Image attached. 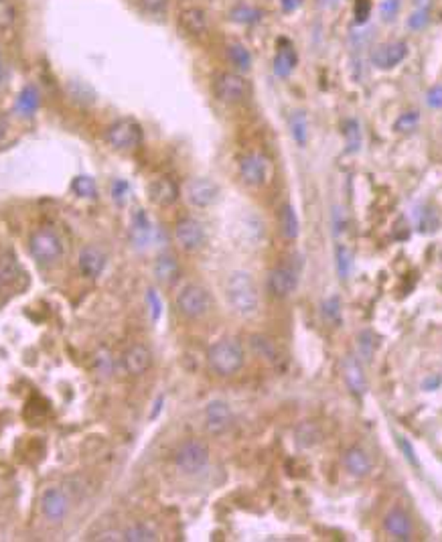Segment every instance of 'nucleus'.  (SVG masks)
Returning <instances> with one entry per match:
<instances>
[{
  "instance_id": "obj_12",
  "label": "nucleus",
  "mask_w": 442,
  "mask_h": 542,
  "mask_svg": "<svg viewBox=\"0 0 442 542\" xmlns=\"http://www.w3.org/2000/svg\"><path fill=\"white\" fill-rule=\"evenodd\" d=\"M384 530L387 536H392L394 541L408 542L414 538V522L412 516L406 512L404 508L394 506L389 508L384 516Z\"/></svg>"
},
{
  "instance_id": "obj_19",
  "label": "nucleus",
  "mask_w": 442,
  "mask_h": 542,
  "mask_svg": "<svg viewBox=\"0 0 442 542\" xmlns=\"http://www.w3.org/2000/svg\"><path fill=\"white\" fill-rule=\"evenodd\" d=\"M343 465L347 473L355 479H363L373 471V461L361 447H349L343 455Z\"/></svg>"
},
{
  "instance_id": "obj_8",
  "label": "nucleus",
  "mask_w": 442,
  "mask_h": 542,
  "mask_svg": "<svg viewBox=\"0 0 442 542\" xmlns=\"http://www.w3.org/2000/svg\"><path fill=\"white\" fill-rule=\"evenodd\" d=\"M106 141L116 151H134L143 143V129L138 122L124 118L114 122L108 132H106Z\"/></svg>"
},
{
  "instance_id": "obj_3",
  "label": "nucleus",
  "mask_w": 442,
  "mask_h": 542,
  "mask_svg": "<svg viewBox=\"0 0 442 542\" xmlns=\"http://www.w3.org/2000/svg\"><path fill=\"white\" fill-rule=\"evenodd\" d=\"M31 256L41 264H55L61 256L65 254V244L63 238L55 228L43 226L37 232H33L29 240Z\"/></svg>"
},
{
  "instance_id": "obj_26",
  "label": "nucleus",
  "mask_w": 442,
  "mask_h": 542,
  "mask_svg": "<svg viewBox=\"0 0 442 542\" xmlns=\"http://www.w3.org/2000/svg\"><path fill=\"white\" fill-rule=\"evenodd\" d=\"M21 276V266L16 262V256L13 254H0V293H4L9 286L16 283V278Z\"/></svg>"
},
{
  "instance_id": "obj_35",
  "label": "nucleus",
  "mask_w": 442,
  "mask_h": 542,
  "mask_svg": "<svg viewBox=\"0 0 442 542\" xmlns=\"http://www.w3.org/2000/svg\"><path fill=\"white\" fill-rule=\"evenodd\" d=\"M375 347H377V340H375V335L371 333L370 329H365V331H361L357 335V349H359V357L363 362H371L373 359Z\"/></svg>"
},
{
  "instance_id": "obj_39",
  "label": "nucleus",
  "mask_w": 442,
  "mask_h": 542,
  "mask_svg": "<svg viewBox=\"0 0 442 542\" xmlns=\"http://www.w3.org/2000/svg\"><path fill=\"white\" fill-rule=\"evenodd\" d=\"M428 23V9L426 6H420V9H416L410 18H408V29L412 31H420L426 27Z\"/></svg>"
},
{
  "instance_id": "obj_49",
  "label": "nucleus",
  "mask_w": 442,
  "mask_h": 542,
  "mask_svg": "<svg viewBox=\"0 0 442 542\" xmlns=\"http://www.w3.org/2000/svg\"><path fill=\"white\" fill-rule=\"evenodd\" d=\"M280 4H282V9H284L286 13H292V11H297L300 4H302V0H280Z\"/></svg>"
},
{
  "instance_id": "obj_24",
  "label": "nucleus",
  "mask_w": 442,
  "mask_h": 542,
  "mask_svg": "<svg viewBox=\"0 0 442 542\" xmlns=\"http://www.w3.org/2000/svg\"><path fill=\"white\" fill-rule=\"evenodd\" d=\"M278 224H280V232H282V236H284L286 240H297L300 236V219L299 214H297V210L290 205V203H286L280 207V214H278Z\"/></svg>"
},
{
  "instance_id": "obj_31",
  "label": "nucleus",
  "mask_w": 442,
  "mask_h": 542,
  "mask_svg": "<svg viewBox=\"0 0 442 542\" xmlns=\"http://www.w3.org/2000/svg\"><path fill=\"white\" fill-rule=\"evenodd\" d=\"M70 189H72V193L75 197H82V200H94V197H98V185H96V181H94L89 175H77V177H73Z\"/></svg>"
},
{
  "instance_id": "obj_43",
  "label": "nucleus",
  "mask_w": 442,
  "mask_h": 542,
  "mask_svg": "<svg viewBox=\"0 0 442 542\" xmlns=\"http://www.w3.org/2000/svg\"><path fill=\"white\" fill-rule=\"evenodd\" d=\"M426 104L432 110H442V84L432 86L426 92Z\"/></svg>"
},
{
  "instance_id": "obj_29",
  "label": "nucleus",
  "mask_w": 442,
  "mask_h": 542,
  "mask_svg": "<svg viewBox=\"0 0 442 542\" xmlns=\"http://www.w3.org/2000/svg\"><path fill=\"white\" fill-rule=\"evenodd\" d=\"M39 102H41V96H39V90L35 86H27L21 94H18V100H16V110L23 116H31L37 112L39 108Z\"/></svg>"
},
{
  "instance_id": "obj_2",
  "label": "nucleus",
  "mask_w": 442,
  "mask_h": 542,
  "mask_svg": "<svg viewBox=\"0 0 442 542\" xmlns=\"http://www.w3.org/2000/svg\"><path fill=\"white\" fill-rule=\"evenodd\" d=\"M207 364H209L211 372H215L221 378H228V376L238 374L243 368V364H245L243 345L236 337H223V340L215 342L209 347Z\"/></svg>"
},
{
  "instance_id": "obj_5",
  "label": "nucleus",
  "mask_w": 442,
  "mask_h": 542,
  "mask_svg": "<svg viewBox=\"0 0 442 542\" xmlns=\"http://www.w3.org/2000/svg\"><path fill=\"white\" fill-rule=\"evenodd\" d=\"M214 94L221 104H242L250 98L252 86L242 73L221 72L215 75Z\"/></svg>"
},
{
  "instance_id": "obj_51",
  "label": "nucleus",
  "mask_w": 442,
  "mask_h": 542,
  "mask_svg": "<svg viewBox=\"0 0 442 542\" xmlns=\"http://www.w3.org/2000/svg\"><path fill=\"white\" fill-rule=\"evenodd\" d=\"M319 4H321L323 9H333V6L339 4V0H319Z\"/></svg>"
},
{
  "instance_id": "obj_16",
  "label": "nucleus",
  "mask_w": 442,
  "mask_h": 542,
  "mask_svg": "<svg viewBox=\"0 0 442 542\" xmlns=\"http://www.w3.org/2000/svg\"><path fill=\"white\" fill-rule=\"evenodd\" d=\"M122 368L128 372L130 376H143L153 368V352L143 343L130 345L122 354Z\"/></svg>"
},
{
  "instance_id": "obj_23",
  "label": "nucleus",
  "mask_w": 442,
  "mask_h": 542,
  "mask_svg": "<svg viewBox=\"0 0 442 542\" xmlns=\"http://www.w3.org/2000/svg\"><path fill=\"white\" fill-rule=\"evenodd\" d=\"M297 63H299V55H297L294 47L284 41V43L280 45V49L276 51V58H274V73H276L278 77H288L290 73L294 72Z\"/></svg>"
},
{
  "instance_id": "obj_40",
  "label": "nucleus",
  "mask_w": 442,
  "mask_h": 542,
  "mask_svg": "<svg viewBox=\"0 0 442 542\" xmlns=\"http://www.w3.org/2000/svg\"><path fill=\"white\" fill-rule=\"evenodd\" d=\"M252 345H254V349H256L260 356L268 357V359H272V357L276 356V349H274L270 340H266V337H262V335L252 337Z\"/></svg>"
},
{
  "instance_id": "obj_6",
  "label": "nucleus",
  "mask_w": 442,
  "mask_h": 542,
  "mask_svg": "<svg viewBox=\"0 0 442 542\" xmlns=\"http://www.w3.org/2000/svg\"><path fill=\"white\" fill-rule=\"evenodd\" d=\"M211 295L205 286L185 285L177 295V309L187 319H203L211 311Z\"/></svg>"
},
{
  "instance_id": "obj_53",
  "label": "nucleus",
  "mask_w": 442,
  "mask_h": 542,
  "mask_svg": "<svg viewBox=\"0 0 442 542\" xmlns=\"http://www.w3.org/2000/svg\"><path fill=\"white\" fill-rule=\"evenodd\" d=\"M441 258H442V254H441Z\"/></svg>"
},
{
  "instance_id": "obj_15",
  "label": "nucleus",
  "mask_w": 442,
  "mask_h": 542,
  "mask_svg": "<svg viewBox=\"0 0 442 542\" xmlns=\"http://www.w3.org/2000/svg\"><path fill=\"white\" fill-rule=\"evenodd\" d=\"M341 370H343V380L349 388V392L361 399L365 396L368 392V378H365V372H363V366L359 362V357L355 356H345L341 362Z\"/></svg>"
},
{
  "instance_id": "obj_42",
  "label": "nucleus",
  "mask_w": 442,
  "mask_h": 542,
  "mask_svg": "<svg viewBox=\"0 0 442 542\" xmlns=\"http://www.w3.org/2000/svg\"><path fill=\"white\" fill-rule=\"evenodd\" d=\"M371 16V0H357L355 2V23L365 25Z\"/></svg>"
},
{
  "instance_id": "obj_9",
  "label": "nucleus",
  "mask_w": 442,
  "mask_h": 542,
  "mask_svg": "<svg viewBox=\"0 0 442 542\" xmlns=\"http://www.w3.org/2000/svg\"><path fill=\"white\" fill-rule=\"evenodd\" d=\"M219 197V185L207 179V177H195L191 181H187L185 185V200L193 205V207H209L214 205Z\"/></svg>"
},
{
  "instance_id": "obj_50",
  "label": "nucleus",
  "mask_w": 442,
  "mask_h": 542,
  "mask_svg": "<svg viewBox=\"0 0 442 542\" xmlns=\"http://www.w3.org/2000/svg\"><path fill=\"white\" fill-rule=\"evenodd\" d=\"M98 541H120L122 538V534H118V532H104L100 536H96Z\"/></svg>"
},
{
  "instance_id": "obj_52",
  "label": "nucleus",
  "mask_w": 442,
  "mask_h": 542,
  "mask_svg": "<svg viewBox=\"0 0 442 542\" xmlns=\"http://www.w3.org/2000/svg\"><path fill=\"white\" fill-rule=\"evenodd\" d=\"M424 2H426V0H414V4H416V6H418V9H420V6H422V4H424Z\"/></svg>"
},
{
  "instance_id": "obj_28",
  "label": "nucleus",
  "mask_w": 442,
  "mask_h": 542,
  "mask_svg": "<svg viewBox=\"0 0 442 542\" xmlns=\"http://www.w3.org/2000/svg\"><path fill=\"white\" fill-rule=\"evenodd\" d=\"M343 136H345V144H347V153H359L361 151V143H363V136H361V124L357 122L355 118H347L345 124H343Z\"/></svg>"
},
{
  "instance_id": "obj_30",
  "label": "nucleus",
  "mask_w": 442,
  "mask_h": 542,
  "mask_svg": "<svg viewBox=\"0 0 442 542\" xmlns=\"http://www.w3.org/2000/svg\"><path fill=\"white\" fill-rule=\"evenodd\" d=\"M228 58L229 61L240 70V72H248L252 67V53L250 49L240 41H231L228 45Z\"/></svg>"
},
{
  "instance_id": "obj_13",
  "label": "nucleus",
  "mask_w": 442,
  "mask_h": 542,
  "mask_svg": "<svg viewBox=\"0 0 442 542\" xmlns=\"http://www.w3.org/2000/svg\"><path fill=\"white\" fill-rule=\"evenodd\" d=\"M266 286L274 299H288L299 286V274L288 266H276L268 272Z\"/></svg>"
},
{
  "instance_id": "obj_37",
  "label": "nucleus",
  "mask_w": 442,
  "mask_h": 542,
  "mask_svg": "<svg viewBox=\"0 0 442 542\" xmlns=\"http://www.w3.org/2000/svg\"><path fill=\"white\" fill-rule=\"evenodd\" d=\"M420 124V112L418 110H408L404 114H399L394 122V130L396 132H402V134H408V132H414Z\"/></svg>"
},
{
  "instance_id": "obj_25",
  "label": "nucleus",
  "mask_w": 442,
  "mask_h": 542,
  "mask_svg": "<svg viewBox=\"0 0 442 542\" xmlns=\"http://www.w3.org/2000/svg\"><path fill=\"white\" fill-rule=\"evenodd\" d=\"M179 262L175 260L169 254H165V256H158L157 262H155V278H157L160 285H172L177 278H179Z\"/></svg>"
},
{
  "instance_id": "obj_47",
  "label": "nucleus",
  "mask_w": 442,
  "mask_h": 542,
  "mask_svg": "<svg viewBox=\"0 0 442 542\" xmlns=\"http://www.w3.org/2000/svg\"><path fill=\"white\" fill-rule=\"evenodd\" d=\"M441 386H442L441 374H430V376H426V378L422 380V390H424V392H434V390H438Z\"/></svg>"
},
{
  "instance_id": "obj_27",
  "label": "nucleus",
  "mask_w": 442,
  "mask_h": 542,
  "mask_svg": "<svg viewBox=\"0 0 442 542\" xmlns=\"http://www.w3.org/2000/svg\"><path fill=\"white\" fill-rule=\"evenodd\" d=\"M122 541L128 542H155L158 541V534L155 528L146 522H138V524H132L124 532H122Z\"/></svg>"
},
{
  "instance_id": "obj_1",
  "label": "nucleus",
  "mask_w": 442,
  "mask_h": 542,
  "mask_svg": "<svg viewBox=\"0 0 442 542\" xmlns=\"http://www.w3.org/2000/svg\"><path fill=\"white\" fill-rule=\"evenodd\" d=\"M226 299L240 317H254L260 309V293L250 272L233 271L226 281Z\"/></svg>"
},
{
  "instance_id": "obj_45",
  "label": "nucleus",
  "mask_w": 442,
  "mask_h": 542,
  "mask_svg": "<svg viewBox=\"0 0 442 542\" xmlns=\"http://www.w3.org/2000/svg\"><path fill=\"white\" fill-rule=\"evenodd\" d=\"M380 11H382V18L384 21H394L399 11V0H384Z\"/></svg>"
},
{
  "instance_id": "obj_20",
  "label": "nucleus",
  "mask_w": 442,
  "mask_h": 542,
  "mask_svg": "<svg viewBox=\"0 0 442 542\" xmlns=\"http://www.w3.org/2000/svg\"><path fill=\"white\" fill-rule=\"evenodd\" d=\"M179 25L191 37H203L209 29V21L205 11L199 6H187L179 13Z\"/></svg>"
},
{
  "instance_id": "obj_4",
  "label": "nucleus",
  "mask_w": 442,
  "mask_h": 542,
  "mask_svg": "<svg viewBox=\"0 0 442 542\" xmlns=\"http://www.w3.org/2000/svg\"><path fill=\"white\" fill-rule=\"evenodd\" d=\"M209 447L199 439H189L181 443L172 455V463L177 465V470L185 475H197L209 465Z\"/></svg>"
},
{
  "instance_id": "obj_32",
  "label": "nucleus",
  "mask_w": 442,
  "mask_h": 542,
  "mask_svg": "<svg viewBox=\"0 0 442 542\" xmlns=\"http://www.w3.org/2000/svg\"><path fill=\"white\" fill-rule=\"evenodd\" d=\"M321 315H323V321L328 323V325H341L343 305L339 295H331L328 299L323 300V305H321Z\"/></svg>"
},
{
  "instance_id": "obj_44",
  "label": "nucleus",
  "mask_w": 442,
  "mask_h": 542,
  "mask_svg": "<svg viewBox=\"0 0 442 542\" xmlns=\"http://www.w3.org/2000/svg\"><path fill=\"white\" fill-rule=\"evenodd\" d=\"M398 445L399 449H402V453L406 457V461L414 465V467H420V461H418V457H416V451H414V447L410 445V441L406 439V437H398Z\"/></svg>"
},
{
  "instance_id": "obj_17",
  "label": "nucleus",
  "mask_w": 442,
  "mask_h": 542,
  "mask_svg": "<svg viewBox=\"0 0 442 542\" xmlns=\"http://www.w3.org/2000/svg\"><path fill=\"white\" fill-rule=\"evenodd\" d=\"M41 512L45 518H49L51 522L63 520L70 512V498L65 492H61L59 487H49L45 489L41 496Z\"/></svg>"
},
{
  "instance_id": "obj_22",
  "label": "nucleus",
  "mask_w": 442,
  "mask_h": 542,
  "mask_svg": "<svg viewBox=\"0 0 442 542\" xmlns=\"http://www.w3.org/2000/svg\"><path fill=\"white\" fill-rule=\"evenodd\" d=\"M155 238V228H153V222L150 217L144 214L143 210H138L134 217H132V240L136 246H148Z\"/></svg>"
},
{
  "instance_id": "obj_34",
  "label": "nucleus",
  "mask_w": 442,
  "mask_h": 542,
  "mask_svg": "<svg viewBox=\"0 0 442 542\" xmlns=\"http://www.w3.org/2000/svg\"><path fill=\"white\" fill-rule=\"evenodd\" d=\"M290 134L297 141V144H300V146L306 144V141H309V122H306L304 112H294L292 114V118H290Z\"/></svg>"
},
{
  "instance_id": "obj_36",
  "label": "nucleus",
  "mask_w": 442,
  "mask_h": 542,
  "mask_svg": "<svg viewBox=\"0 0 442 542\" xmlns=\"http://www.w3.org/2000/svg\"><path fill=\"white\" fill-rule=\"evenodd\" d=\"M319 441H321V430L313 423H302L297 428V443L300 447H313Z\"/></svg>"
},
{
  "instance_id": "obj_38",
  "label": "nucleus",
  "mask_w": 442,
  "mask_h": 542,
  "mask_svg": "<svg viewBox=\"0 0 442 542\" xmlns=\"http://www.w3.org/2000/svg\"><path fill=\"white\" fill-rule=\"evenodd\" d=\"M260 16H262V13L254 6H248V4H240L231 11V21L242 23V25H252V23L260 21Z\"/></svg>"
},
{
  "instance_id": "obj_7",
  "label": "nucleus",
  "mask_w": 442,
  "mask_h": 542,
  "mask_svg": "<svg viewBox=\"0 0 442 542\" xmlns=\"http://www.w3.org/2000/svg\"><path fill=\"white\" fill-rule=\"evenodd\" d=\"M240 177L248 187H266L274 177L272 161L264 153H245L240 158Z\"/></svg>"
},
{
  "instance_id": "obj_18",
  "label": "nucleus",
  "mask_w": 442,
  "mask_h": 542,
  "mask_svg": "<svg viewBox=\"0 0 442 542\" xmlns=\"http://www.w3.org/2000/svg\"><path fill=\"white\" fill-rule=\"evenodd\" d=\"M148 200L158 207H169L179 200V185L171 177H157L148 183Z\"/></svg>"
},
{
  "instance_id": "obj_14",
  "label": "nucleus",
  "mask_w": 442,
  "mask_h": 542,
  "mask_svg": "<svg viewBox=\"0 0 442 542\" xmlns=\"http://www.w3.org/2000/svg\"><path fill=\"white\" fill-rule=\"evenodd\" d=\"M406 58H408V43L406 41L382 43L371 51V63L377 70H394Z\"/></svg>"
},
{
  "instance_id": "obj_46",
  "label": "nucleus",
  "mask_w": 442,
  "mask_h": 542,
  "mask_svg": "<svg viewBox=\"0 0 442 542\" xmlns=\"http://www.w3.org/2000/svg\"><path fill=\"white\" fill-rule=\"evenodd\" d=\"M140 6L148 13H162L169 4V0H138Z\"/></svg>"
},
{
  "instance_id": "obj_48",
  "label": "nucleus",
  "mask_w": 442,
  "mask_h": 542,
  "mask_svg": "<svg viewBox=\"0 0 442 542\" xmlns=\"http://www.w3.org/2000/svg\"><path fill=\"white\" fill-rule=\"evenodd\" d=\"M112 195H114L118 201L126 200V195H130V185L128 183H124V181H114V183H112Z\"/></svg>"
},
{
  "instance_id": "obj_11",
  "label": "nucleus",
  "mask_w": 442,
  "mask_h": 542,
  "mask_svg": "<svg viewBox=\"0 0 442 542\" xmlns=\"http://www.w3.org/2000/svg\"><path fill=\"white\" fill-rule=\"evenodd\" d=\"M175 242L179 244L181 250L185 252H195L205 244V228L195 217H185L177 222L175 226Z\"/></svg>"
},
{
  "instance_id": "obj_21",
  "label": "nucleus",
  "mask_w": 442,
  "mask_h": 542,
  "mask_svg": "<svg viewBox=\"0 0 442 542\" xmlns=\"http://www.w3.org/2000/svg\"><path fill=\"white\" fill-rule=\"evenodd\" d=\"M77 269L86 278H98L106 269V254L100 248H94V246L84 248L79 254V260H77Z\"/></svg>"
},
{
  "instance_id": "obj_10",
  "label": "nucleus",
  "mask_w": 442,
  "mask_h": 542,
  "mask_svg": "<svg viewBox=\"0 0 442 542\" xmlns=\"http://www.w3.org/2000/svg\"><path fill=\"white\" fill-rule=\"evenodd\" d=\"M203 423L209 435H223L233 425V413L226 400H211L203 411Z\"/></svg>"
},
{
  "instance_id": "obj_41",
  "label": "nucleus",
  "mask_w": 442,
  "mask_h": 542,
  "mask_svg": "<svg viewBox=\"0 0 442 542\" xmlns=\"http://www.w3.org/2000/svg\"><path fill=\"white\" fill-rule=\"evenodd\" d=\"M146 300H148V307H150V317H153V321H158L160 315H162V300H160V297H158L155 288H150V291L146 293Z\"/></svg>"
},
{
  "instance_id": "obj_33",
  "label": "nucleus",
  "mask_w": 442,
  "mask_h": 542,
  "mask_svg": "<svg viewBox=\"0 0 442 542\" xmlns=\"http://www.w3.org/2000/svg\"><path fill=\"white\" fill-rule=\"evenodd\" d=\"M335 269H337V276L341 281H347L351 269H353V254L345 244H337L335 246Z\"/></svg>"
}]
</instances>
